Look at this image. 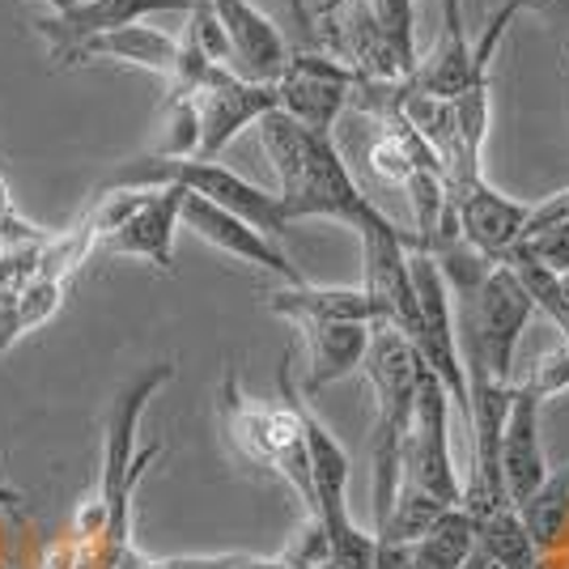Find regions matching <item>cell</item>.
<instances>
[{
	"mask_svg": "<svg viewBox=\"0 0 569 569\" xmlns=\"http://www.w3.org/2000/svg\"><path fill=\"white\" fill-rule=\"evenodd\" d=\"M256 132H260L263 158L277 174V200H281V213L289 226L307 221V217H328V221L353 226L357 234L361 226H375L387 217L366 191L357 188L353 170L345 167L332 137L310 132L284 111H268L256 123Z\"/></svg>",
	"mask_w": 569,
	"mask_h": 569,
	"instance_id": "obj_1",
	"label": "cell"
},
{
	"mask_svg": "<svg viewBox=\"0 0 569 569\" xmlns=\"http://www.w3.org/2000/svg\"><path fill=\"white\" fill-rule=\"evenodd\" d=\"M375 391V429H370V498H375V531L387 522V510L400 489V455L412 426V400L421 379V357L412 340L387 323L370 328V349L361 361Z\"/></svg>",
	"mask_w": 569,
	"mask_h": 569,
	"instance_id": "obj_2",
	"label": "cell"
},
{
	"mask_svg": "<svg viewBox=\"0 0 569 569\" xmlns=\"http://www.w3.org/2000/svg\"><path fill=\"white\" fill-rule=\"evenodd\" d=\"M277 379H281V400L263 403V400H251V396L238 387L234 370H226L221 391H217V412H221V429H226L230 447H234L247 463L284 476L310 515L315 498H310L307 442H302V421H298L293 353L281 357V375H277Z\"/></svg>",
	"mask_w": 569,
	"mask_h": 569,
	"instance_id": "obj_3",
	"label": "cell"
},
{
	"mask_svg": "<svg viewBox=\"0 0 569 569\" xmlns=\"http://www.w3.org/2000/svg\"><path fill=\"white\" fill-rule=\"evenodd\" d=\"M111 188H179L188 196H200L226 213L242 217L247 226H256L260 234L281 238L289 230V221L281 213L277 191L256 188L251 179H242L238 170L226 162H204V158H162V153H144L132 162H119L98 191Z\"/></svg>",
	"mask_w": 569,
	"mask_h": 569,
	"instance_id": "obj_4",
	"label": "cell"
},
{
	"mask_svg": "<svg viewBox=\"0 0 569 569\" xmlns=\"http://www.w3.org/2000/svg\"><path fill=\"white\" fill-rule=\"evenodd\" d=\"M400 472L403 480L421 485L429 498H438L442 506H459L463 480L455 472L451 451V396L426 366H421V379H417L412 426H408V438H403Z\"/></svg>",
	"mask_w": 569,
	"mask_h": 569,
	"instance_id": "obj_5",
	"label": "cell"
},
{
	"mask_svg": "<svg viewBox=\"0 0 569 569\" xmlns=\"http://www.w3.org/2000/svg\"><path fill=\"white\" fill-rule=\"evenodd\" d=\"M188 94L196 102V123H200L196 158H204V162H217L238 141V132L256 128L268 111H277V86L242 81L230 69H209V77Z\"/></svg>",
	"mask_w": 569,
	"mask_h": 569,
	"instance_id": "obj_6",
	"label": "cell"
},
{
	"mask_svg": "<svg viewBox=\"0 0 569 569\" xmlns=\"http://www.w3.org/2000/svg\"><path fill=\"white\" fill-rule=\"evenodd\" d=\"M353 72L345 69L340 60H332L328 51L319 48H298L289 51L277 86V111L289 119H298L310 132L332 137L336 119L345 116L349 98H353Z\"/></svg>",
	"mask_w": 569,
	"mask_h": 569,
	"instance_id": "obj_7",
	"label": "cell"
},
{
	"mask_svg": "<svg viewBox=\"0 0 569 569\" xmlns=\"http://www.w3.org/2000/svg\"><path fill=\"white\" fill-rule=\"evenodd\" d=\"M179 226H183V230H191L196 238H204V242H209V247H217L221 256H230V260H238V263H251V268L272 272L281 284H302V281H307V272L289 260V251H284L277 238L260 234V230H256V226H247L242 217L226 213V209H217V204L200 200V196L179 191Z\"/></svg>",
	"mask_w": 569,
	"mask_h": 569,
	"instance_id": "obj_8",
	"label": "cell"
},
{
	"mask_svg": "<svg viewBox=\"0 0 569 569\" xmlns=\"http://www.w3.org/2000/svg\"><path fill=\"white\" fill-rule=\"evenodd\" d=\"M451 209L459 238L472 247L476 256L501 263L515 247L522 242V226H527V204L510 200L506 191H498L485 174L451 183Z\"/></svg>",
	"mask_w": 569,
	"mask_h": 569,
	"instance_id": "obj_9",
	"label": "cell"
},
{
	"mask_svg": "<svg viewBox=\"0 0 569 569\" xmlns=\"http://www.w3.org/2000/svg\"><path fill=\"white\" fill-rule=\"evenodd\" d=\"M191 0H72L64 13H48L34 30L43 34L51 60L64 64L72 48H81L86 39L119 30V26L149 22L158 13H188Z\"/></svg>",
	"mask_w": 569,
	"mask_h": 569,
	"instance_id": "obj_10",
	"label": "cell"
},
{
	"mask_svg": "<svg viewBox=\"0 0 569 569\" xmlns=\"http://www.w3.org/2000/svg\"><path fill=\"white\" fill-rule=\"evenodd\" d=\"M540 408L545 403L536 400V396H527L522 387L510 382V403H506V421H501L498 442L501 489H506L510 506H522L548 476L545 438H540Z\"/></svg>",
	"mask_w": 569,
	"mask_h": 569,
	"instance_id": "obj_11",
	"label": "cell"
},
{
	"mask_svg": "<svg viewBox=\"0 0 569 569\" xmlns=\"http://www.w3.org/2000/svg\"><path fill=\"white\" fill-rule=\"evenodd\" d=\"M174 230H179V188H144L137 209L98 242V251L144 260L158 272H174Z\"/></svg>",
	"mask_w": 569,
	"mask_h": 569,
	"instance_id": "obj_12",
	"label": "cell"
},
{
	"mask_svg": "<svg viewBox=\"0 0 569 569\" xmlns=\"http://www.w3.org/2000/svg\"><path fill=\"white\" fill-rule=\"evenodd\" d=\"M226 34V48H230V69L242 81H263L272 86L281 77L284 60H289V43L284 34L272 26L268 13H260L251 0H209Z\"/></svg>",
	"mask_w": 569,
	"mask_h": 569,
	"instance_id": "obj_13",
	"label": "cell"
},
{
	"mask_svg": "<svg viewBox=\"0 0 569 569\" xmlns=\"http://www.w3.org/2000/svg\"><path fill=\"white\" fill-rule=\"evenodd\" d=\"M298 336H302V353H307L298 391L307 400L319 387H332L361 370L366 349H370V323H298Z\"/></svg>",
	"mask_w": 569,
	"mask_h": 569,
	"instance_id": "obj_14",
	"label": "cell"
},
{
	"mask_svg": "<svg viewBox=\"0 0 569 569\" xmlns=\"http://www.w3.org/2000/svg\"><path fill=\"white\" fill-rule=\"evenodd\" d=\"M86 60H111V64H128V69L153 72V77L170 81L174 64H179V39L149 22L119 26V30L94 34L81 48H72L64 64H86Z\"/></svg>",
	"mask_w": 569,
	"mask_h": 569,
	"instance_id": "obj_15",
	"label": "cell"
},
{
	"mask_svg": "<svg viewBox=\"0 0 569 569\" xmlns=\"http://www.w3.org/2000/svg\"><path fill=\"white\" fill-rule=\"evenodd\" d=\"M263 307L293 328L298 323H370L375 328V307L361 284H281L268 293Z\"/></svg>",
	"mask_w": 569,
	"mask_h": 569,
	"instance_id": "obj_16",
	"label": "cell"
},
{
	"mask_svg": "<svg viewBox=\"0 0 569 569\" xmlns=\"http://www.w3.org/2000/svg\"><path fill=\"white\" fill-rule=\"evenodd\" d=\"M522 527L531 531L536 548L545 552V561L557 552H569V463L548 468V476L540 480V489L519 506Z\"/></svg>",
	"mask_w": 569,
	"mask_h": 569,
	"instance_id": "obj_17",
	"label": "cell"
},
{
	"mask_svg": "<svg viewBox=\"0 0 569 569\" xmlns=\"http://www.w3.org/2000/svg\"><path fill=\"white\" fill-rule=\"evenodd\" d=\"M476 552L493 569H548L545 552L522 527L519 506H501L476 522Z\"/></svg>",
	"mask_w": 569,
	"mask_h": 569,
	"instance_id": "obj_18",
	"label": "cell"
},
{
	"mask_svg": "<svg viewBox=\"0 0 569 569\" xmlns=\"http://www.w3.org/2000/svg\"><path fill=\"white\" fill-rule=\"evenodd\" d=\"M476 548V519L463 506H447L426 531L412 540L417 569H463Z\"/></svg>",
	"mask_w": 569,
	"mask_h": 569,
	"instance_id": "obj_19",
	"label": "cell"
},
{
	"mask_svg": "<svg viewBox=\"0 0 569 569\" xmlns=\"http://www.w3.org/2000/svg\"><path fill=\"white\" fill-rule=\"evenodd\" d=\"M447 506L438 498H429L421 485H412V480H400V489H396V501H391V510H387V522H382L379 540H400V545H412L421 531H426L429 522L438 519Z\"/></svg>",
	"mask_w": 569,
	"mask_h": 569,
	"instance_id": "obj_20",
	"label": "cell"
},
{
	"mask_svg": "<svg viewBox=\"0 0 569 569\" xmlns=\"http://www.w3.org/2000/svg\"><path fill=\"white\" fill-rule=\"evenodd\" d=\"M366 4H370L375 26L387 39L391 56L400 60V69L412 81V72L421 64V56H417V0H366Z\"/></svg>",
	"mask_w": 569,
	"mask_h": 569,
	"instance_id": "obj_21",
	"label": "cell"
},
{
	"mask_svg": "<svg viewBox=\"0 0 569 569\" xmlns=\"http://www.w3.org/2000/svg\"><path fill=\"white\" fill-rule=\"evenodd\" d=\"M515 387H522L527 396H536L540 403L552 400V396H566L569 391V345L566 340H561L557 349L540 353L536 361H527V370L515 375Z\"/></svg>",
	"mask_w": 569,
	"mask_h": 569,
	"instance_id": "obj_22",
	"label": "cell"
},
{
	"mask_svg": "<svg viewBox=\"0 0 569 569\" xmlns=\"http://www.w3.org/2000/svg\"><path fill=\"white\" fill-rule=\"evenodd\" d=\"M519 251L527 260L545 263L552 277H566L569 272V217L552 221V226L536 230V234H527L519 242Z\"/></svg>",
	"mask_w": 569,
	"mask_h": 569,
	"instance_id": "obj_23",
	"label": "cell"
},
{
	"mask_svg": "<svg viewBox=\"0 0 569 569\" xmlns=\"http://www.w3.org/2000/svg\"><path fill=\"white\" fill-rule=\"evenodd\" d=\"M51 238V230L26 221L13 204V191H9V179L0 174V251H13V247H43Z\"/></svg>",
	"mask_w": 569,
	"mask_h": 569,
	"instance_id": "obj_24",
	"label": "cell"
},
{
	"mask_svg": "<svg viewBox=\"0 0 569 569\" xmlns=\"http://www.w3.org/2000/svg\"><path fill=\"white\" fill-rule=\"evenodd\" d=\"M438 4H442V43L438 48L468 51L472 39H468V26H463V0H438Z\"/></svg>",
	"mask_w": 569,
	"mask_h": 569,
	"instance_id": "obj_25",
	"label": "cell"
},
{
	"mask_svg": "<svg viewBox=\"0 0 569 569\" xmlns=\"http://www.w3.org/2000/svg\"><path fill=\"white\" fill-rule=\"evenodd\" d=\"M370 569H417V561H412V545L379 540V536H375V561H370Z\"/></svg>",
	"mask_w": 569,
	"mask_h": 569,
	"instance_id": "obj_26",
	"label": "cell"
},
{
	"mask_svg": "<svg viewBox=\"0 0 569 569\" xmlns=\"http://www.w3.org/2000/svg\"><path fill=\"white\" fill-rule=\"evenodd\" d=\"M522 9L545 18L548 26H569V0H527Z\"/></svg>",
	"mask_w": 569,
	"mask_h": 569,
	"instance_id": "obj_27",
	"label": "cell"
},
{
	"mask_svg": "<svg viewBox=\"0 0 569 569\" xmlns=\"http://www.w3.org/2000/svg\"><path fill=\"white\" fill-rule=\"evenodd\" d=\"M281 4L289 9V18H293V26H302V34H307V39H315V26H310L307 4H302V0H281Z\"/></svg>",
	"mask_w": 569,
	"mask_h": 569,
	"instance_id": "obj_28",
	"label": "cell"
},
{
	"mask_svg": "<svg viewBox=\"0 0 569 569\" xmlns=\"http://www.w3.org/2000/svg\"><path fill=\"white\" fill-rule=\"evenodd\" d=\"M43 4H48V13H64L72 0H43Z\"/></svg>",
	"mask_w": 569,
	"mask_h": 569,
	"instance_id": "obj_29",
	"label": "cell"
},
{
	"mask_svg": "<svg viewBox=\"0 0 569 569\" xmlns=\"http://www.w3.org/2000/svg\"><path fill=\"white\" fill-rule=\"evenodd\" d=\"M557 281H561V298H566V307H569V272L566 277H557Z\"/></svg>",
	"mask_w": 569,
	"mask_h": 569,
	"instance_id": "obj_30",
	"label": "cell"
},
{
	"mask_svg": "<svg viewBox=\"0 0 569 569\" xmlns=\"http://www.w3.org/2000/svg\"><path fill=\"white\" fill-rule=\"evenodd\" d=\"M566 60H569V43H566Z\"/></svg>",
	"mask_w": 569,
	"mask_h": 569,
	"instance_id": "obj_31",
	"label": "cell"
}]
</instances>
